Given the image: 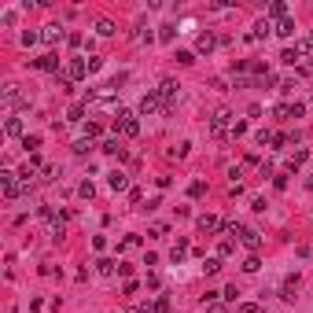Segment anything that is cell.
Here are the masks:
<instances>
[{"mask_svg":"<svg viewBox=\"0 0 313 313\" xmlns=\"http://www.w3.org/2000/svg\"><path fill=\"white\" fill-rule=\"evenodd\" d=\"M232 126H236V122H232V111H229V107H217L214 118H210V133H214V137H225V133H232Z\"/></svg>","mask_w":313,"mask_h":313,"instance_id":"obj_1","label":"cell"},{"mask_svg":"<svg viewBox=\"0 0 313 313\" xmlns=\"http://www.w3.org/2000/svg\"><path fill=\"white\" fill-rule=\"evenodd\" d=\"M0 192H4V199L11 203V199H18L26 192V184L18 181V173H0Z\"/></svg>","mask_w":313,"mask_h":313,"instance_id":"obj_2","label":"cell"},{"mask_svg":"<svg viewBox=\"0 0 313 313\" xmlns=\"http://www.w3.org/2000/svg\"><path fill=\"white\" fill-rule=\"evenodd\" d=\"M155 92H158V96H162V103H166V115H169V111L177 107V96H181V85H177L173 78H166V81L158 85Z\"/></svg>","mask_w":313,"mask_h":313,"instance_id":"obj_3","label":"cell"},{"mask_svg":"<svg viewBox=\"0 0 313 313\" xmlns=\"http://www.w3.org/2000/svg\"><path fill=\"white\" fill-rule=\"evenodd\" d=\"M115 129L122 133V137H137V133H140V122H137V115H133V111H118Z\"/></svg>","mask_w":313,"mask_h":313,"instance_id":"obj_4","label":"cell"},{"mask_svg":"<svg viewBox=\"0 0 313 313\" xmlns=\"http://www.w3.org/2000/svg\"><path fill=\"white\" fill-rule=\"evenodd\" d=\"M140 115H144V118H151V115H166V103H162V96H158L155 89H151L148 96L140 100Z\"/></svg>","mask_w":313,"mask_h":313,"instance_id":"obj_5","label":"cell"},{"mask_svg":"<svg viewBox=\"0 0 313 313\" xmlns=\"http://www.w3.org/2000/svg\"><path fill=\"white\" fill-rule=\"evenodd\" d=\"M66 78H70V81H81L85 78V74H89V59H81V55H74V59L70 63H66Z\"/></svg>","mask_w":313,"mask_h":313,"instance_id":"obj_6","label":"cell"},{"mask_svg":"<svg viewBox=\"0 0 313 313\" xmlns=\"http://www.w3.org/2000/svg\"><path fill=\"white\" fill-rule=\"evenodd\" d=\"M195 229H199V236H214V232H221V221H217L214 214H203L195 221Z\"/></svg>","mask_w":313,"mask_h":313,"instance_id":"obj_7","label":"cell"},{"mask_svg":"<svg viewBox=\"0 0 313 313\" xmlns=\"http://www.w3.org/2000/svg\"><path fill=\"white\" fill-rule=\"evenodd\" d=\"M33 66H37V70H48V74H59V55H55V52H44L41 59H33Z\"/></svg>","mask_w":313,"mask_h":313,"instance_id":"obj_8","label":"cell"},{"mask_svg":"<svg viewBox=\"0 0 313 313\" xmlns=\"http://www.w3.org/2000/svg\"><path fill=\"white\" fill-rule=\"evenodd\" d=\"M214 48H217V37H214L210 30H203V33H199V37H195V52H203V55H210Z\"/></svg>","mask_w":313,"mask_h":313,"instance_id":"obj_9","label":"cell"},{"mask_svg":"<svg viewBox=\"0 0 313 313\" xmlns=\"http://www.w3.org/2000/svg\"><path fill=\"white\" fill-rule=\"evenodd\" d=\"M240 240H243V247H247L251 254H258V251H262V236L254 232V229H240Z\"/></svg>","mask_w":313,"mask_h":313,"instance_id":"obj_10","label":"cell"},{"mask_svg":"<svg viewBox=\"0 0 313 313\" xmlns=\"http://www.w3.org/2000/svg\"><path fill=\"white\" fill-rule=\"evenodd\" d=\"M299 284H302V280H299V273H291V277L284 280V288H280V299H284V302H295V291H299Z\"/></svg>","mask_w":313,"mask_h":313,"instance_id":"obj_11","label":"cell"},{"mask_svg":"<svg viewBox=\"0 0 313 313\" xmlns=\"http://www.w3.org/2000/svg\"><path fill=\"white\" fill-rule=\"evenodd\" d=\"M0 100H4V107H7V111H11V107H18V103H22V96H18V85H4Z\"/></svg>","mask_w":313,"mask_h":313,"instance_id":"obj_12","label":"cell"},{"mask_svg":"<svg viewBox=\"0 0 313 313\" xmlns=\"http://www.w3.org/2000/svg\"><path fill=\"white\" fill-rule=\"evenodd\" d=\"M100 151H103V155H118V158H126V148H122V140H118V137L103 140V144H100Z\"/></svg>","mask_w":313,"mask_h":313,"instance_id":"obj_13","label":"cell"},{"mask_svg":"<svg viewBox=\"0 0 313 313\" xmlns=\"http://www.w3.org/2000/svg\"><path fill=\"white\" fill-rule=\"evenodd\" d=\"M107 184L115 188V192H126V188H129V173H122V169H115V173H107Z\"/></svg>","mask_w":313,"mask_h":313,"instance_id":"obj_14","label":"cell"},{"mask_svg":"<svg viewBox=\"0 0 313 313\" xmlns=\"http://www.w3.org/2000/svg\"><path fill=\"white\" fill-rule=\"evenodd\" d=\"M273 33H277V37H291V33H295V18H280V22L277 26H273Z\"/></svg>","mask_w":313,"mask_h":313,"instance_id":"obj_15","label":"cell"},{"mask_svg":"<svg viewBox=\"0 0 313 313\" xmlns=\"http://www.w3.org/2000/svg\"><path fill=\"white\" fill-rule=\"evenodd\" d=\"M265 33H273V22H269V18H258V22H254V30H251V41H262Z\"/></svg>","mask_w":313,"mask_h":313,"instance_id":"obj_16","label":"cell"},{"mask_svg":"<svg viewBox=\"0 0 313 313\" xmlns=\"http://www.w3.org/2000/svg\"><path fill=\"white\" fill-rule=\"evenodd\" d=\"M4 133H7V137H26L22 118H7V122H4Z\"/></svg>","mask_w":313,"mask_h":313,"instance_id":"obj_17","label":"cell"},{"mask_svg":"<svg viewBox=\"0 0 313 313\" xmlns=\"http://www.w3.org/2000/svg\"><path fill=\"white\" fill-rule=\"evenodd\" d=\"M184 254H188V240H184V236H181V240H177V243H173V251H169V258H173L177 265H181V262H184Z\"/></svg>","mask_w":313,"mask_h":313,"instance_id":"obj_18","label":"cell"},{"mask_svg":"<svg viewBox=\"0 0 313 313\" xmlns=\"http://www.w3.org/2000/svg\"><path fill=\"white\" fill-rule=\"evenodd\" d=\"M22 148L30 151V155H37V148H41V133H26V137H22Z\"/></svg>","mask_w":313,"mask_h":313,"instance_id":"obj_19","label":"cell"},{"mask_svg":"<svg viewBox=\"0 0 313 313\" xmlns=\"http://www.w3.org/2000/svg\"><path fill=\"white\" fill-rule=\"evenodd\" d=\"M306 158H310V151H306V148H302V151H295V155L288 158V173H295V169H299L302 162H306Z\"/></svg>","mask_w":313,"mask_h":313,"instance_id":"obj_20","label":"cell"},{"mask_svg":"<svg viewBox=\"0 0 313 313\" xmlns=\"http://www.w3.org/2000/svg\"><path fill=\"white\" fill-rule=\"evenodd\" d=\"M41 37H44L48 44H55V41H63V37H70V33H63L59 26H44V33H41Z\"/></svg>","mask_w":313,"mask_h":313,"instance_id":"obj_21","label":"cell"},{"mask_svg":"<svg viewBox=\"0 0 313 313\" xmlns=\"http://www.w3.org/2000/svg\"><path fill=\"white\" fill-rule=\"evenodd\" d=\"M269 18H277V22L288 18V4H284V0H273V4H269Z\"/></svg>","mask_w":313,"mask_h":313,"instance_id":"obj_22","label":"cell"},{"mask_svg":"<svg viewBox=\"0 0 313 313\" xmlns=\"http://www.w3.org/2000/svg\"><path fill=\"white\" fill-rule=\"evenodd\" d=\"M299 59H302V52H299V48H284V52H280V63H288V66H295Z\"/></svg>","mask_w":313,"mask_h":313,"instance_id":"obj_23","label":"cell"},{"mask_svg":"<svg viewBox=\"0 0 313 313\" xmlns=\"http://www.w3.org/2000/svg\"><path fill=\"white\" fill-rule=\"evenodd\" d=\"M148 313H169V299H166V295H158V299L148 306Z\"/></svg>","mask_w":313,"mask_h":313,"instance_id":"obj_24","label":"cell"},{"mask_svg":"<svg viewBox=\"0 0 313 313\" xmlns=\"http://www.w3.org/2000/svg\"><path fill=\"white\" fill-rule=\"evenodd\" d=\"M243 273H258L262 269V262H258V254H247V258H243V265H240Z\"/></svg>","mask_w":313,"mask_h":313,"instance_id":"obj_25","label":"cell"},{"mask_svg":"<svg viewBox=\"0 0 313 313\" xmlns=\"http://www.w3.org/2000/svg\"><path fill=\"white\" fill-rule=\"evenodd\" d=\"M115 269H118V262H111V258H100L96 262V273H103V277H111Z\"/></svg>","mask_w":313,"mask_h":313,"instance_id":"obj_26","label":"cell"},{"mask_svg":"<svg viewBox=\"0 0 313 313\" xmlns=\"http://www.w3.org/2000/svg\"><path fill=\"white\" fill-rule=\"evenodd\" d=\"M96 33H100V37H111V33H115V22H111V18H100V22H96Z\"/></svg>","mask_w":313,"mask_h":313,"instance_id":"obj_27","label":"cell"},{"mask_svg":"<svg viewBox=\"0 0 313 313\" xmlns=\"http://www.w3.org/2000/svg\"><path fill=\"white\" fill-rule=\"evenodd\" d=\"M55 89L59 92H74V81L66 78V74H55Z\"/></svg>","mask_w":313,"mask_h":313,"instance_id":"obj_28","label":"cell"},{"mask_svg":"<svg viewBox=\"0 0 313 313\" xmlns=\"http://www.w3.org/2000/svg\"><path fill=\"white\" fill-rule=\"evenodd\" d=\"M78 195H81V199H92V195H96V184H92V181H81V184H78Z\"/></svg>","mask_w":313,"mask_h":313,"instance_id":"obj_29","label":"cell"},{"mask_svg":"<svg viewBox=\"0 0 313 313\" xmlns=\"http://www.w3.org/2000/svg\"><path fill=\"white\" fill-rule=\"evenodd\" d=\"M85 133H89V140H96V137H103V126L100 122H85Z\"/></svg>","mask_w":313,"mask_h":313,"instance_id":"obj_30","label":"cell"},{"mask_svg":"<svg viewBox=\"0 0 313 313\" xmlns=\"http://www.w3.org/2000/svg\"><path fill=\"white\" fill-rule=\"evenodd\" d=\"M89 151H92V140L89 137H81L78 144H74V155H89Z\"/></svg>","mask_w":313,"mask_h":313,"instance_id":"obj_31","label":"cell"},{"mask_svg":"<svg viewBox=\"0 0 313 313\" xmlns=\"http://www.w3.org/2000/svg\"><path fill=\"white\" fill-rule=\"evenodd\" d=\"M66 118H70V122H81V118H85V103H74V107L66 111Z\"/></svg>","mask_w":313,"mask_h":313,"instance_id":"obj_32","label":"cell"},{"mask_svg":"<svg viewBox=\"0 0 313 313\" xmlns=\"http://www.w3.org/2000/svg\"><path fill=\"white\" fill-rule=\"evenodd\" d=\"M221 299H225V302H236V299H240V288H236V284H229V288L221 291Z\"/></svg>","mask_w":313,"mask_h":313,"instance_id":"obj_33","label":"cell"},{"mask_svg":"<svg viewBox=\"0 0 313 313\" xmlns=\"http://www.w3.org/2000/svg\"><path fill=\"white\" fill-rule=\"evenodd\" d=\"M236 313H262V306H258V302H240Z\"/></svg>","mask_w":313,"mask_h":313,"instance_id":"obj_34","label":"cell"},{"mask_svg":"<svg viewBox=\"0 0 313 313\" xmlns=\"http://www.w3.org/2000/svg\"><path fill=\"white\" fill-rule=\"evenodd\" d=\"M203 192H206V184H203V181H192V184H188V195H192V199H199Z\"/></svg>","mask_w":313,"mask_h":313,"instance_id":"obj_35","label":"cell"},{"mask_svg":"<svg viewBox=\"0 0 313 313\" xmlns=\"http://www.w3.org/2000/svg\"><path fill=\"white\" fill-rule=\"evenodd\" d=\"M221 269V258H203V273H217Z\"/></svg>","mask_w":313,"mask_h":313,"instance_id":"obj_36","label":"cell"},{"mask_svg":"<svg viewBox=\"0 0 313 313\" xmlns=\"http://www.w3.org/2000/svg\"><path fill=\"white\" fill-rule=\"evenodd\" d=\"M273 115H277V118H291V103H277V107H273Z\"/></svg>","mask_w":313,"mask_h":313,"instance_id":"obj_37","label":"cell"},{"mask_svg":"<svg viewBox=\"0 0 313 313\" xmlns=\"http://www.w3.org/2000/svg\"><path fill=\"white\" fill-rule=\"evenodd\" d=\"M236 247H232V240H221V247H217V258H229Z\"/></svg>","mask_w":313,"mask_h":313,"instance_id":"obj_38","label":"cell"},{"mask_svg":"<svg viewBox=\"0 0 313 313\" xmlns=\"http://www.w3.org/2000/svg\"><path fill=\"white\" fill-rule=\"evenodd\" d=\"M137 291H140V284H137V280H126V288H122V295H126V299H133Z\"/></svg>","mask_w":313,"mask_h":313,"instance_id":"obj_39","label":"cell"},{"mask_svg":"<svg viewBox=\"0 0 313 313\" xmlns=\"http://www.w3.org/2000/svg\"><path fill=\"white\" fill-rule=\"evenodd\" d=\"M52 236H55V240H63V236H66V225L59 221V217H55V221H52Z\"/></svg>","mask_w":313,"mask_h":313,"instance_id":"obj_40","label":"cell"},{"mask_svg":"<svg viewBox=\"0 0 313 313\" xmlns=\"http://www.w3.org/2000/svg\"><path fill=\"white\" fill-rule=\"evenodd\" d=\"M129 203L140 206V203H144V192H140V188H129Z\"/></svg>","mask_w":313,"mask_h":313,"instance_id":"obj_41","label":"cell"},{"mask_svg":"<svg viewBox=\"0 0 313 313\" xmlns=\"http://www.w3.org/2000/svg\"><path fill=\"white\" fill-rule=\"evenodd\" d=\"M243 133H247V122H236V126H232V133H229V137L236 140V137H243Z\"/></svg>","mask_w":313,"mask_h":313,"instance_id":"obj_42","label":"cell"},{"mask_svg":"<svg viewBox=\"0 0 313 313\" xmlns=\"http://www.w3.org/2000/svg\"><path fill=\"white\" fill-rule=\"evenodd\" d=\"M158 37H162V41H173V37H177V26H162V33H158Z\"/></svg>","mask_w":313,"mask_h":313,"instance_id":"obj_43","label":"cell"},{"mask_svg":"<svg viewBox=\"0 0 313 313\" xmlns=\"http://www.w3.org/2000/svg\"><path fill=\"white\" fill-rule=\"evenodd\" d=\"M37 41H41V33H33V30L22 33V44H37Z\"/></svg>","mask_w":313,"mask_h":313,"instance_id":"obj_44","label":"cell"},{"mask_svg":"<svg viewBox=\"0 0 313 313\" xmlns=\"http://www.w3.org/2000/svg\"><path fill=\"white\" fill-rule=\"evenodd\" d=\"M206 313H229V306H225V302H210V306H206Z\"/></svg>","mask_w":313,"mask_h":313,"instance_id":"obj_45","label":"cell"},{"mask_svg":"<svg viewBox=\"0 0 313 313\" xmlns=\"http://www.w3.org/2000/svg\"><path fill=\"white\" fill-rule=\"evenodd\" d=\"M306 115V103H291V118H302Z\"/></svg>","mask_w":313,"mask_h":313,"instance_id":"obj_46","label":"cell"},{"mask_svg":"<svg viewBox=\"0 0 313 313\" xmlns=\"http://www.w3.org/2000/svg\"><path fill=\"white\" fill-rule=\"evenodd\" d=\"M273 184H277L280 192H284V188H288V173H277V177H273Z\"/></svg>","mask_w":313,"mask_h":313,"instance_id":"obj_47","label":"cell"},{"mask_svg":"<svg viewBox=\"0 0 313 313\" xmlns=\"http://www.w3.org/2000/svg\"><path fill=\"white\" fill-rule=\"evenodd\" d=\"M122 313H148V306H126Z\"/></svg>","mask_w":313,"mask_h":313,"instance_id":"obj_48","label":"cell"},{"mask_svg":"<svg viewBox=\"0 0 313 313\" xmlns=\"http://www.w3.org/2000/svg\"><path fill=\"white\" fill-rule=\"evenodd\" d=\"M306 188H313V173H310V177H306Z\"/></svg>","mask_w":313,"mask_h":313,"instance_id":"obj_49","label":"cell"}]
</instances>
